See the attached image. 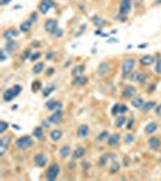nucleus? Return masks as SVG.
<instances>
[{
	"label": "nucleus",
	"instance_id": "nucleus-1",
	"mask_svg": "<svg viewBox=\"0 0 161 181\" xmlns=\"http://www.w3.org/2000/svg\"><path fill=\"white\" fill-rule=\"evenodd\" d=\"M60 171H61V168H60V165L57 164V163L51 164L48 167L47 173H46V179L50 181L56 180L58 178V175H60Z\"/></svg>",
	"mask_w": 161,
	"mask_h": 181
},
{
	"label": "nucleus",
	"instance_id": "nucleus-2",
	"mask_svg": "<svg viewBox=\"0 0 161 181\" xmlns=\"http://www.w3.org/2000/svg\"><path fill=\"white\" fill-rule=\"evenodd\" d=\"M136 65V61L134 59H125L122 62V74H124V77L126 79V76L131 74L133 71V68Z\"/></svg>",
	"mask_w": 161,
	"mask_h": 181
},
{
	"label": "nucleus",
	"instance_id": "nucleus-3",
	"mask_svg": "<svg viewBox=\"0 0 161 181\" xmlns=\"http://www.w3.org/2000/svg\"><path fill=\"white\" fill-rule=\"evenodd\" d=\"M33 145V139L31 135H24L16 140V146L18 148H27Z\"/></svg>",
	"mask_w": 161,
	"mask_h": 181
},
{
	"label": "nucleus",
	"instance_id": "nucleus-4",
	"mask_svg": "<svg viewBox=\"0 0 161 181\" xmlns=\"http://www.w3.org/2000/svg\"><path fill=\"white\" fill-rule=\"evenodd\" d=\"M53 1L52 0H41L40 5H39V12L43 15H46L48 11L53 7Z\"/></svg>",
	"mask_w": 161,
	"mask_h": 181
},
{
	"label": "nucleus",
	"instance_id": "nucleus-5",
	"mask_svg": "<svg viewBox=\"0 0 161 181\" xmlns=\"http://www.w3.org/2000/svg\"><path fill=\"white\" fill-rule=\"evenodd\" d=\"M57 28H58V22H57V19H53V18L47 19L45 22V24H44V29L48 33H53Z\"/></svg>",
	"mask_w": 161,
	"mask_h": 181
},
{
	"label": "nucleus",
	"instance_id": "nucleus-6",
	"mask_svg": "<svg viewBox=\"0 0 161 181\" xmlns=\"http://www.w3.org/2000/svg\"><path fill=\"white\" fill-rule=\"evenodd\" d=\"M132 7V1L131 0H121L120 2V7H119V12L122 15H127L131 11Z\"/></svg>",
	"mask_w": 161,
	"mask_h": 181
},
{
	"label": "nucleus",
	"instance_id": "nucleus-7",
	"mask_svg": "<svg viewBox=\"0 0 161 181\" xmlns=\"http://www.w3.org/2000/svg\"><path fill=\"white\" fill-rule=\"evenodd\" d=\"M34 163L38 165V167L43 168V167H45L46 163H47V158H46V156L44 153H36L34 156Z\"/></svg>",
	"mask_w": 161,
	"mask_h": 181
},
{
	"label": "nucleus",
	"instance_id": "nucleus-8",
	"mask_svg": "<svg viewBox=\"0 0 161 181\" xmlns=\"http://www.w3.org/2000/svg\"><path fill=\"white\" fill-rule=\"evenodd\" d=\"M136 93H137V89H136V87H133V86H126V87L124 88V91H122V96H124V98H126V99L133 98V97L136 96Z\"/></svg>",
	"mask_w": 161,
	"mask_h": 181
},
{
	"label": "nucleus",
	"instance_id": "nucleus-9",
	"mask_svg": "<svg viewBox=\"0 0 161 181\" xmlns=\"http://www.w3.org/2000/svg\"><path fill=\"white\" fill-rule=\"evenodd\" d=\"M10 141H11L10 136H2L1 138V140H0V156H4V153L6 151V148L10 144Z\"/></svg>",
	"mask_w": 161,
	"mask_h": 181
},
{
	"label": "nucleus",
	"instance_id": "nucleus-10",
	"mask_svg": "<svg viewBox=\"0 0 161 181\" xmlns=\"http://www.w3.org/2000/svg\"><path fill=\"white\" fill-rule=\"evenodd\" d=\"M61 108H62V103H60L57 100L51 99L46 103V109L47 110H61Z\"/></svg>",
	"mask_w": 161,
	"mask_h": 181
},
{
	"label": "nucleus",
	"instance_id": "nucleus-11",
	"mask_svg": "<svg viewBox=\"0 0 161 181\" xmlns=\"http://www.w3.org/2000/svg\"><path fill=\"white\" fill-rule=\"evenodd\" d=\"M130 80L131 81H137V82H144L147 80V75L144 73H133L130 76Z\"/></svg>",
	"mask_w": 161,
	"mask_h": 181
},
{
	"label": "nucleus",
	"instance_id": "nucleus-12",
	"mask_svg": "<svg viewBox=\"0 0 161 181\" xmlns=\"http://www.w3.org/2000/svg\"><path fill=\"white\" fill-rule=\"evenodd\" d=\"M148 145H149V148H151V150H158L161 145L160 139L158 136H151L149 139V141H148Z\"/></svg>",
	"mask_w": 161,
	"mask_h": 181
},
{
	"label": "nucleus",
	"instance_id": "nucleus-13",
	"mask_svg": "<svg viewBox=\"0 0 161 181\" xmlns=\"http://www.w3.org/2000/svg\"><path fill=\"white\" fill-rule=\"evenodd\" d=\"M87 82H89V79L86 76H84V75H78L73 80V85L74 86H84V85H86Z\"/></svg>",
	"mask_w": 161,
	"mask_h": 181
},
{
	"label": "nucleus",
	"instance_id": "nucleus-14",
	"mask_svg": "<svg viewBox=\"0 0 161 181\" xmlns=\"http://www.w3.org/2000/svg\"><path fill=\"white\" fill-rule=\"evenodd\" d=\"M90 133V127L87 124H81L80 127L78 128V136L79 138H85Z\"/></svg>",
	"mask_w": 161,
	"mask_h": 181
},
{
	"label": "nucleus",
	"instance_id": "nucleus-15",
	"mask_svg": "<svg viewBox=\"0 0 161 181\" xmlns=\"http://www.w3.org/2000/svg\"><path fill=\"white\" fill-rule=\"evenodd\" d=\"M108 145L109 146H116L118 144H119V141H120V134H112V135H109V138H108Z\"/></svg>",
	"mask_w": 161,
	"mask_h": 181
},
{
	"label": "nucleus",
	"instance_id": "nucleus-16",
	"mask_svg": "<svg viewBox=\"0 0 161 181\" xmlns=\"http://www.w3.org/2000/svg\"><path fill=\"white\" fill-rule=\"evenodd\" d=\"M62 116H63V114H62L61 110H56V112L50 116L48 120L51 121V123H58V122L62 120Z\"/></svg>",
	"mask_w": 161,
	"mask_h": 181
},
{
	"label": "nucleus",
	"instance_id": "nucleus-17",
	"mask_svg": "<svg viewBox=\"0 0 161 181\" xmlns=\"http://www.w3.org/2000/svg\"><path fill=\"white\" fill-rule=\"evenodd\" d=\"M131 104L136 109H142V106L144 104V99L142 98V97H134V98L131 100Z\"/></svg>",
	"mask_w": 161,
	"mask_h": 181
},
{
	"label": "nucleus",
	"instance_id": "nucleus-18",
	"mask_svg": "<svg viewBox=\"0 0 161 181\" xmlns=\"http://www.w3.org/2000/svg\"><path fill=\"white\" fill-rule=\"evenodd\" d=\"M18 47V44H17L15 40H7V42H6V51L9 52V53H12V52H15Z\"/></svg>",
	"mask_w": 161,
	"mask_h": 181
},
{
	"label": "nucleus",
	"instance_id": "nucleus-19",
	"mask_svg": "<svg viewBox=\"0 0 161 181\" xmlns=\"http://www.w3.org/2000/svg\"><path fill=\"white\" fill-rule=\"evenodd\" d=\"M4 100L5 101H11L14 98H16V94H15V92H14V89L12 88H9V89H6L5 92H4Z\"/></svg>",
	"mask_w": 161,
	"mask_h": 181
},
{
	"label": "nucleus",
	"instance_id": "nucleus-20",
	"mask_svg": "<svg viewBox=\"0 0 161 181\" xmlns=\"http://www.w3.org/2000/svg\"><path fill=\"white\" fill-rule=\"evenodd\" d=\"M18 35V32L15 30L14 28L12 29H7V30H5L4 34H2V36H4V39H6V40H11V39H14L15 36Z\"/></svg>",
	"mask_w": 161,
	"mask_h": 181
},
{
	"label": "nucleus",
	"instance_id": "nucleus-21",
	"mask_svg": "<svg viewBox=\"0 0 161 181\" xmlns=\"http://www.w3.org/2000/svg\"><path fill=\"white\" fill-rule=\"evenodd\" d=\"M139 62H141V64L142 65H150V64H153L154 63V57L153 56H143L141 59H139Z\"/></svg>",
	"mask_w": 161,
	"mask_h": 181
},
{
	"label": "nucleus",
	"instance_id": "nucleus-22",
	"mask_svg": "<svg viewBox=\"0 0 161 181\" xmlns=\"http://www.w3.org/2000/svg\"><path fill=\"white\" fill-rule=\"evenodd\" d=\"M109 70H110V64H109V63H107V62L101 63L99 66H98V73H99V74H102V75L107 74Z\"/></svg>",
	"mask_w": 161,
	"mask_h": 181
},
{
	"label": "nucleus",
	"instance_id": "nucleus-23",
	"mask_svg": "<svg viewBox=\"0 0 161 181\" xmlns=\"http://www.w3.org/2000/svg\"><path fill=\"white\" fill-rule=\"evenodd\" d=\"M156 129H158V123H156V122H150L149 124L145 126L144 132L147 133V134H153Z\"/></svg>",
	"mask_w": 161,
	"mask_h": 181
},
{
	"label": "nucleus",
	"instance_id": "nucleus-24",
	"mask_svg": "<svg viewBox=\"0 0 161 181\" xmlns=\"http://www.w3.org/2000/svg\"><path fill=\"white\" fill-rule=\"evenodd\" d=\"M155 106H156V103H155V101H145L141 110H142L143 112H148V111L153 110Z\"/></svg>",
	"mask_w": 161,
	"mask_h": 181
},
{
	"label": "nucleus",
	"instance_id": "nucleus-25",
	"mask_svg": "<svg viewBox=\"0 0 161 181\" xmlns=\"http://www.w3.org/2000/svg\"><path fill=\"white\" fill-rule=\"evenodd\" d=\"M62 135H63V132L61 131V129H53L51 134H50V136H51V139L53 140V141H58L61 138H62Z\"/></svg>",
	"mask_w": 161,
	"mask_h": 181
},
{
	"label": "nucleus",
	"instance_id": "nucleus-26",
	"mask_svg": "<svg viewBox=\"0 0 161 181\" xmlns=\"http://www.w3.org/2000/svg\"><path fill=\"white\" fill-rule=\"evenodd\" d=\"M125 123H126V117L125 116H116V118H115V126L118 128H121Z\"/></svg>",
	"mask_w": 161,
	"mask_h": 181
},
{
	"label": "nucleus",
	"instance_id": "nucleus-27",
	"mask_svg": "<svg viewBox=\"0 0 161 181\" xmlns=\"http://www.w3.org/2000/svg\"><path fill=\"white\" fill-rule=\"evenodd\" d=\"M60 155H61L62 158L68 157V156L70 155V146H69V145H64L63 148H61V150H60Z\"/></svg>",
	"mask_w": 161,
	"mask_h": 181
},
{
	"label": "nucleus",
	"instance_id": "nucleus-28",
	"mask_svg": "<svg viewBox=\"0 0 161 181\" xmlns=\"http://www.w3.org/2000/svg\"><path fill=\"white\" fill-rule=\"evenodd\" d=\"M84 155H85V150L82 148H78L74 151V153H73V158L74 159H79L81 157H84Z\"/></svg>",
	"mask_w": 161,
	"mask_h": 181
},
{
	"label": "nucleus",
	"instance_id": "nucleus-29",
	"mask_svg": "<svg viewBox=\"0 0 161 181\" xmlns=\"http://www.w3.org/2000/svg\"><path fill=\"white\" fill-rule=\"evenodd\" d=\"M31 27H32V22H31V21H26V22H23V23L21 24L19 30L23 32V33H26V32H28V30L31 29Z\"/></svg>",
	"mask_w": 161,
	"mask_h": 181
},
{
	"label": "nucleus",
	"instance_id": "nucleus-30",
	"mask_svg": "<svg viewBox=\"0 0 161 181\" xmlns=\"http://www.w3.org/2000/svg\"><path fill=\"white\" fill-rule=\"evenodd\" d=\"M84 71H85V65H84V64H81V65L75 66V68L73 69L72 74H73L74 76H78V75H81V74H82Z\"/></svg>",
	"mask_w": 161,
	"mask_h": 181
},
{
	"label": "nucleus",
	"instance_id": "nucleus-31",
	"mask_svg": "<svg viewBox=\"0 0 161 181\" xmlns=\"http://www.w3.org/2000/svg\"><path fill=\"white\" fill-rule=\"evenodd\" d=\"M108 138H109V133H108V131H103V132L97 136L96 139L98 141H104V140H108Z\"/></svg>",
	"mask_w": 161,
	"mask_h": 181
},
{
	"label": "nucleus",
	"instance_id": "nucleus-32",
	"mask_svg": "<svg viewBox=\"0 0 161 181\" xmlns=\"http://www.w3.org/2000/svg\"><path fill=\"white\" fill-rule=\"evenodd\" d=\"M44 70V63H38V64H35L34 65V68H33V73L34 74H40L41 71Z\"/></svg>",
	"mask_w": 161,
	"mask_h": 181
},
{
	"label": "nucleus",
	"instance_id": "nucleus-33",
	"mask_svg": "<svg viewBox=\"0 0 161 181\" xmlns=\"http://www.w3.org/2000/svg\"><path fill=\"white\" fill-rule=\"evenodd\" d=\"M33 135H34L35 138H41V136H43V128H41V127H36V128H34Z\"/></svg>",
	"mask_w": 161,
	"mask_h": 181
},
{
	"label": "nucleus",
	"instance_id": "nucleus-34",
	"mask_svg": "<svg viewBox=\"0 0 161 181\" xmlns=\"http://www.w3.org/2000/svg\"><path fill=\"white\" fill-rule=\"evenodd\" d=\"M29 58H32V51H31V49H26V51L22 53V59H23V61H27V59H29Z\"/></svg>",
	"mask_w": 161,
	"mask_h": 181
},
{
	"label": "nucleus",
	"instance_id": "nucleus-35",
	"mask_svg": "<svg viewBox=\"0 0 161 181\" xmlns=\"http://www.w3.org/2000/svg\"><path fill=\"white\" fill-rule=\"evenodd\" d=\"M109 157H110V156H108V155H103V156L101 157V159H99V165H101V167H104V165L107 164Z\"/></svg>",
	"mask_w": 161,
	"mask_h": 181
},
{
	"label": "nucleus",
	"instance_id": "nucleus-36",
	"mask_svg": "<svg viewBox=\"0 0 161 181\" xmlns=\"http://www.w3.org/2000/svg\"><path fill=\"white\" fill-rule=\"evenodd\" d=\"M7 127H9V123L5 122V121H1L0 122V134H4L5 131L7 129Z\"/></svg>",
	"mask_w": 161,
	"mask_h": 181
},
{
	"label": "nucleus",
	"instance_id": "nucleus-37",
	"mask_svg": "<svg viewBox=\"0 0 161 181\" xmlns=\"http://www.w3.org/2000/svg\"><path fill=\"white\" fill-rule=\"evenodd\" d=\"M119 114H120V104H115L112 109V115L116 117V115H119Z\"/></svg>",
	"mask_w": 161,
	"mask_h": 181
},
{
	"label": "nucleus",
	"instance_id": "nucleus-38",
	"mask_svg": "<svg viewBox=\"0 0 161 181\" xmlns=\"http://www.w3.org/2000/svg\"><path fill=\"white\" fill-rule=\"evenodd\" d=\"M12 89H14V92H15V94H16V97L17 96H19L21 94V92H22V86L21 85H15L14 87H12Z\"/></svg>",
	"mask_w": 161,
	"mask_h": 181
},
{
	"label": "nucleus",
	"instance_id": "nucleus-39",
	"mask_svg": "<svg viewBox=\"0 0 161 181\" xmlns=\"http://www.w3.org/2000/svg\"><path fill=\"white\" fill-rule=\"evenodd\" d=\"M155 73L156 74H161V58H159L158 61H156V64H155Z\"/></svg>",
	"mask_w": 161,
	"mask_h": 181
},
{
	"label": "nucleus",
	"instance_id": "nucleus-40",
	"mask_svg": "<svg viewBox=\"0 0 161 181\" xmlns=\"http://www.w3.org/2000/svg\"><path fill=\"white\" fill-rule=\"evenodd\" d=\"M40 86H41V82H40V81H34L32 85L33 92H36L38 89H40Z\"/></svg>",
	"mask_w": 161,
	"mask_h": 181
},
{
	"label": "nucleus",
	"instance_id": "nucleus-41",
	"mask_svg": "<svg viewBox=\"0 0 161 181\" xmlns=\"http://www.w3.org/2000/svg\"><path fill=\"white\" fill-rule=\"evenodd\" d=\"M120 169V164L118 163V162H114L113 164H112V168H110V173H115V171H118Z\"/></svg>",
	"mask_w": 161,
	"mask_h": 181
},
{
	"label": "nucleus",
	"instance_id": "nucleus-42",
	"mask_svg": "<svg viewBox=\"0 0 161 181\" xmlns=\"http://www.w3.org/2000/svg\"><path fill=\"white\" fill-rule=\"evenodd\" d=\"M55 89V87L53 86H50V88H46V89H44V97L46 98V97H48L51 93H52V91Z\"/></svg>",
	"mask_w": 161,
	"mask_h": 181
},
{
	"label": "nucleus",
	"instance_id": "nucleus-43",
	"mask_svg": "<svg viewBox=\"0 0 161 181\" xmlns=\"http://www.w3.org/2000/svg\"><path fill=\"white\" fill-rule=\"evenodd\" d=\"M115 19H118V21H120V22H124V21L127 19V15H122V14L119 12V15L115 16Z\"/></svg>",
	"mask_w": 161,
	"mask_h": 181
},
{
	"label": "nucleus",
	"instance_id": "nucleus-44",
	"mask_svg": "<svg viewBox=\"0 0 161 181\" xmlns=\"http://www.w3.org/2000/svg\"><path fill=\"white\" fill-rule=\"evenodd\" d=\"M40 57H41V53H40V52H35L34 54H32V58H31V61H32V62H35V61H38Z\"/></svg>",
	"mask_w": 161,
	"mask_h": 181
},
{
	"label": "nucleus",
	"instance_id": "nucleus-45",
	"mask_svg": "<svg viewBox=\"0 0 161 181\" xmlns=\"http://www.w3.org/2000/svg\"><path fill=\"white\" fill-rule=\"evenodd\" d=\"M133 139H134V136H133L132 134H127V135L125 136V143H126V144H130V143L133 141Z\"/></svg>",
	"mask_w": 161,
	"mask_h": 181
},
{
	"label": "nucleus",
	"instance_id": "nucleus-46",
	"mask_svg": "<svg viewBox=\"0 0 161 181\" xmlns=\"http://www.w3.org/2000/svg\"><path fill=\"white\" fill-rule=\"evenodd\" d=\"M52 34H53L55 36H57V37H61V36L63 35V30H62V29H60V28H57V29H56V30H55Z\"/></svg>",
	"mask_w": 161,
	"mask_h": 181
},
{
	"label": "nucleus",
	"instance_id": "nucleus-47",
	"mask_svg": "<svg viewBox=\"0 0 161 181\" xmlns=\"http://www.w3.org/2000/svg\"><path fill=\"white\" fill-rule=\"evenodd\" d=\"M127 111V105L126 104H120V114H125Z\"/></svg>",
	"mask_w": 161,
	"mask_h": 181
},
{
	"label": "nucleus",
	"instance_id": "nucleus-48",
	"mask_svg": "<svg viewBox=\"0 0 161 181\" xmlns=\"http://www.w3.org/2000/svg\"><path fill=\"white\" fill-rule=\"evenodd\" d=\"M36 19H38V14L36 12H33L32 15L29 16V21L33 23V22H36Z\"/></svg>",
	"mask_w": 161,
	"mask_h": 181
},
{
	"label": "nucleus",
	"instance_id": "nucleus-49",
	"mask_svg": "<svg viewBox=\"0 0 161 181\" xmlns=\"http://www.w3.org/2000/svg\"><path fill=\"white\" fill-rule=\"evenodd\" d=\"M133 121H134L133 118H131V120L129 121V123L126 124V128H127V129H131V128H132V126H133Z\"/></svg>",
	"mask_w": 161,
	"mask_h": 181
},
{
	"label": "nucleus",
	"instance_id": "nucleus-50",
	"mask_svg": "<svg viewBox=\"0 0 161 181\" xmlns=\"http://www.w3.org/2000/svg\"><path fill=\"white\" fill-rule=\"evenodd\" d=\"M53 54H55V53H53L52 51H51V52H48L47 54H46V59H47V61H50V59H52V57H53Z\"/></svg>",
	"mask_w": 161,
	"mask_h": 181
},
{
	"label": "nucleus",
	"instance_id": "nucleus-51",
	"mask_svg": "<svg viewBox=\"0 0 161 181\" xmlns=\"http://www.w3.org/2000/svg\"><path fill=\"white\" fill-rule=\"evenodd\" d=\"M93 22H95V23H96V24H99V26H101V24H103V23H104V22H103V21H101V18H95V19H93Z\"/></svg>",
	"mask_w": 161,
	"mask_h": 181
},
{
	"label": "nucleus",
	"instance_id": "nucleus-52",
	"mask_svg": "<svg viewBox=\"0 0 161 181\" xmlns=\"http://www.w3.org/2000/svg\"><path fill=\"white\" fill-rule=\"evenodd\" d=\"M6 59V56H5V51L4 49H1V62H4Z\"/></svg>",
	"mask_w": 161,
	"mask_h": 181
},
{
	"label": "nucleus",
	"instance_id": "nucleus-53",
	"mask_svg": "<svg viewBox=\"0 0 161 181\" xmlns=\"http://www.w3.org/2000/svg\"><path fill=\"white\" fill-rule=\"evenodd\" d=\"M10 2H11V0H1V1H0V4H1L2 6H4V5H7V4H10Z\"/></svg>",
	"mask_w": 161,
	"mask_h": 181
},
{
	"label": "nucleus",
	"instance_id": "nucleus-54",
	"mask_svg": "<svg viewBox=\"0 0 161 181\" xmlns=\"http://www.w3.org/2000/svg\"><path fill=\"white\" fill-rule=\"evenodd\" d=\"M155 110H156V114L161 117V104L159 105V106H156V109H155Z\"/></svg>",
	"mask_w": 161,
	"mask_h": 181
},
{
	"label": "nucleus",
	"instance_id": "nucleus-55",
	"mask_svg": "<svg viewBox=\"0 0 161 181\" xmlns=\"http://www.w3.org/2000/svg\"><path fill=\"white\" fill-rule=\"evenodd\" d=\"M124 163H125L124 165H129V163H130V158H129V157H124Z\"/></svg>",
	"mask_w": 161,
	"mask_h": 181
},
{
	"label": "nucleus",
	"instance_id": "nucleus-56",
	"mask_svg": "<svg viewBox=\"0 0 161 181\" xmlns=\"http://www.w3.org/2000/svg\"><path fill=\"white\" fill-rule=\"evenodd\" d=\"M82 167H84V168H86V167L89 168V167H90V163H89V162H82Z\"/></svg>",
	"mask_w": 161,
	"mask_h": 181
},
{
	"label": "nucleus",
	"instance_id": "nucleus-57",
	"mask_svg": "<svg viewBox=\"0 0 161 181\" xmlns=\"http://www.w3.org/2000/svg\"><path fill=\"white\" fill-rule=\"evenodd\" d=\"M52 73H53V69H52V68H51L50 70H47V71H46V74H47V75H51Z\"/></svg>",
	"mask_w": 161,
	"mask_h": 181
},
{
	"label": "nucleus",
	"instance_id": "nucleus-58",
	"mask_svg": "<svg viewBox=\"0 0 161 181\" xmlns=\"http://www.w3.org/2000/svg\"><path fill=\"white\" fill-rule=\"evenodd\" d=\"M133 1H134L136 4H142V1H143V0H133Z\"/></svg>",
	"mask_w": 161,
	"mask_h": 181
},
{
	"label": "nucleus",
	"instance_id": "nucleus-59",
	"mask_svg": "<svg viewBox=\"0 0 161 181\" xmlns=\"http://www.w3.org/2000/svg\"><path fill=\"white\" fill-rule=\"evenodd\" d=\"M155 2L156 4H161V0H155Z\"/></svg>",
	"mask_w": 161,
	"mask_h": 181
}]
</instances>
